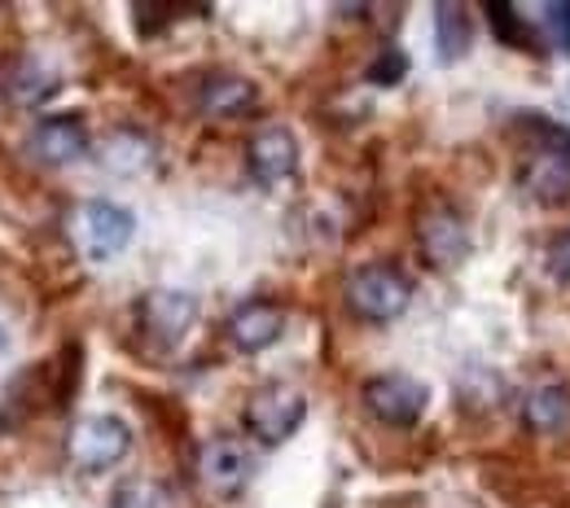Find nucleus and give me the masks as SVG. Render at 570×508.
Returning a JSON list of instances; mask_svg holds the SVG:
<instances>
[{
	"label": "nucleus",
	"instance_id": "20e7f679",
	"mask_svg": "<svg viewBox=\"0 0 570 508\" xmlns=\"http://www.w3.org/2000/svg\"><path fill=\"white\" fill-rule=\"evenodd\" d=\"M303 417H307V399L294 386H282V381L255 390L250 404H246V426L264 447H282L285 438L303 426Z\"/></svg>",
	"mask_w": 570,
	"mask_h": 508
},
{
	"label": "nucleus",
	"instance_id": "f8f14e48",
	"mask_svg": "<svg viewBox=\"0 0 570 508\" xmlns=\"http://www.w3.org/2000/svg\"><path fill=\"white\" fill-rule=\"evenodd\" d=\"M259 106V88L242 74L215 71L198 83V110L212 114V119H242Z\"/></svg>",
	"mask_w": 570,
	"mask_h": 508
},
{
	"label": "nucleus",
	"instance_id": "423d86ee",
	"mask_svg": "<svg viewBox=\"0 0 570 508\" xmlns=\"http://www.w3.org/2000/svg\"><path fill=\"white\" fill-rule=\"evenodd\" d=\"M250 469H255V460L237 438L219 435L198 447V478L215 496H237L250 482Z\"/></svg>",
	"mask_w": 570,
	"mask_h": 508
},
{
	"label": "nucleus",
	"instance_id": "0eeeda50",
	"mask_svg": "<svg viewBox=\"0 0 570 508\" xmlns=\"http://www.w3.org/2000/svg\"><path fill=\"white\" fill-rule=\"evenodd\" d=\"M522 421L531 435L558 438L570 430V386L562 377H535L522 395Z\"/></svg>",
	"mask_w": 570,
	"mask_h": 508
},
{
	"label": "nucleus",
	"instance_id": "a211bd4d",
	"mask_svg": "<svg viewBox=\"0 0 570 508\" xmlns=\"http://www.w3.org/2000/svg\"><path fill=\"white\" fill-rule=\"evenodd\" d=\"M409 71V58L400 53V49H386L382 58H373V67H368V79L373 83H400Z\"/></svg>",
	"mask_w": 570,
	"mask_h": 508
},
{
	"label": "nucleus",
	"instance_id": "6ab92c4d",
	"mask_svg": "<svg viewBox=\"0 0 570 508\" xmlns=\"http://www.w3.org/2000/svg\"><path fill=\"white\" fill-rule=\"evenodd\" d=\"M549 272H553V281L570 286V232H562V237L549 246Z\"/></svg>",
	"mask_w": 570,
	"mask_h": 508
},
{
	"label": "nucleus",
	"instance_id": "dca6fc26",
	"mask_svg": "<svg viewBox=\"0 0 570 508\" xmlns=\"http://www.w3.org/2000/svg\"><path fill=\"white\" fill-rule=\"evenodd\" d=\"M470 13L461 9V4H452V0H443V4H434V44H439V58L443 62H456L465 49H470Z\"/></svg>",
	"mask_w": 570,
	"mask_h": 508
},
{
	"label": "nucleus",
	"instance_id": "f03ea898",
	"mask_svg": "<svg viewBox=\"0 0 570 508\" xmlns=\"http://www.w3.org/2000/svg\"><path fill=\"white\" fill-rule=\"evenodd\" d=\"M132 232H137V216L119 202L92 198L71 211V241L88 259H115L132 241Z\"/></svg>",
	"mask_w": 570,
	"mask_h": 508
},
{
	"label": "nucleus",
	"instance_id": "f3484780",
	"mask_svg": "<svg viewBox=\"0 0 570 508\" xmlns=\"http://www.w3.org/2000/svg\"><path fill=\"white\" fill-rule=\"evenodd\" d=\"M115 508H176V500H171V491H167L163 482H154V478H132V482L119 487Z\"/></svg>",
	"mask_w": 570,
	"mask_h": 508
},
{
	"label": "nucleus",
	"instance_id": "7ed1b4c3",
	"mask_svg": "<svg viewBox=\"0 0 570 508\" xmlns=\"http://www.w3.org/2000/svg\"><path fill=\"white\" fill-rule=\"evenodd\" d=\"M132 447V430L128 421L110 417V412H97V417H79L67 438V451L83 474H106L115 469Z\"/></svg>",
	"mask_w": 570,
	"mask_h": 508
},
{
	"label": "nucleus",
	"instance_id": "aec40b11",
	"mask_svg": "<svg viewBox=\"0 0 570 508\" xmlns=\"http://www.w3.org/2000/svg\"><path fill=\"white\" fill-rule=\"evenodd\" d=\"M488 18L500 27V40H504V44H509V40H522V22H518V18H509V9L492 4V9H488Z\"/></svg>",
	"mask_w": 570,
	"mask_h": 508
},
{
	"label": "nucleus",
	"instance_id": "4468645a",
	"mask_svg": "<svg viewBox=\"0 0 570 508\" xmlns=\"http://www.w3.org/2000/svg\"><path fill=\"white\" fill-rule=\"evenodd\" d=\"M282 329H285V316L273 302H246V307H237L233 320H228V338H233V347L246 351V356L268 351V347L282 338Z\"/></svg>",
	"mask_w": 570,
	"mask_h": 508
},
{
	"label": "nucleus",
	"instance_id": "4be33fe9",
	"mask_svg": "<svg viewBox=\"0 0 570 508\" xmlns=\"http://www.w3.org/2000/svg\"><path fill=\"white\" fill-rule=\"evenodd\" d=\"M0 351H4V329H0Z\"/></svg>",
	"mask_w": 570,
	"mask_h": 508
},
{
	"label": "nucleus",
	"instance_id": "f257e3e1",
	"mask_svg": "<svg viewBox=\"0 0 570 508\" xmlns=\"http://www.w3.org/2000/svg\"><path fill=\"white\" fill-rule=\"evenodd\" d=\"M347 302L352 311L373 320V325H391L395 316L409 311L413 286L395 263H364L347 277Z\"/></svg>",
	"mask_w": 570,
	"mask_h": 508
},
{
	"label": "nucleus",
	"instance_id": "412c9836",
	"mask_svg": "<svg viewBox=\"0 0 570 508\" xmlns=\"http://www.w3.org/2000/svg\"><path fill=\"white\" fill-rule=\"evenodd\" d=\"M549 22L558 27V36H562V44L570 49V4H553L549 9Z\"/></svg>",
	"mask_w": 570,
	"mask_h": 508
},
{
	"label": "nucleus",
	"instance_id": "9b49d317",
	"mask_svg": "<svg viewBox=\"0 0 570 508\" xmlns=\"http://www.w3.org/2000/svg\"><path fill=\"white\" fill-rule=\"evenodd\" d=\"M522 189H527L540 207H562V202H570V146L540 149V153L522 167Z\"/></svg>",
	"mask_w": 570,
	"mask_h": 508
},
{
	"label": "nucleus",
	"instance_id": "6e6552de",
	"mask_svg": "<svg viewBox=\"0 0 570 508\" xmlns=\"http://www.w3.org/2000/svg\"><path fill=\"white\" fill-rule=\"evenodd\" d=\"M141 320L163 347H176L198 320V298L185 290H149L141 298Z\"/></svg>",
	"mask_w": 570,
	"mask_h": 508
},
{
	"label": "nucleus",
	"instance_id": "2eb2a0df",
	"mask_svg": "<svg viewBox=\"0 0 570 508\" xmlns=\"http://www.w3.org/2000/svg\"><path fill=\"white\" fill-rule=\"evenodd\" d=\"M101 162L110 171H119V176H141V171L154 167V141L141 137V132H132V128H119V132L106 137Z\"/></svg>",
	"mask_w": 570,
	"mask_h": 508
},
{
	"label": "nucleus",
	"instance_id": "ddd939ff",
	"mask_svg": "<svg viewBox=\"0 0 570 508\" xmlns=\"http://www.w3.org/2000/svg\"><path fill=\"white\" fill-rule=\"evenodd\" d=\"M83 149H88V132H83V123L71 119V114H53V119H40L31 128V153L40 162H49V167L75 162Z\"/></svg>",
	"mask_w": 570,
	"mask_h": 508
},
{
	"label": "nucleus",
	"instance_id": "39448f33",
	"mask_svg": "<svg viewBox=\"0 0 570 508\" xmlns=\"http://www.w3.org/2000/svg\"><path fill=\"white\" fill-rule=\"evenodd\" d=\"M364 404L386 426H413L426 412L430 390L409 372H382V377L364 381Z\"/></svg>",
	"mask_w": 570,
	"mask_h": 508
},
{
	"label": "nucleus",
	"instance_id": "9d476101",
	"mask_svg": "<svg viewBox=\"0 0 570 508\" xmlns=\"http://www.w3.org/2000/svg\"><path fill=\"white\" fill-rule=\"evenodd\" d=\"M417 246L430 268H456L470 255V228L456 211H426L417 219Z\"/></svg>",
	"mask_w": 570,
	"mask_h": 508
},
{
	"label": "nucleus",
	"instance_id": "1a4fd4ad",
	"mask_svg": "<svg viewBox=\"0 0 570 508\" xmlns=\"http://www.w3.org/2000/svg\"><path fill=\"white\" fill-rule=\"evenodd\" d=\"M246 162H250V176L259 185H282V180H289L294 167H298V141H294V132L282 128V123L259 128L250 137V146H246Z\"/></svg>",
	"mask_w": 570,
	"mask_h": 508
}]
</instances>
